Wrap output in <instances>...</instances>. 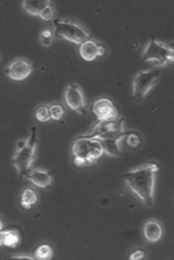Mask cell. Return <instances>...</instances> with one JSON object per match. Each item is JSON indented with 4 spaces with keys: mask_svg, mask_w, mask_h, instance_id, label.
<instances>
[{
    "mask_svg": "<svg viewBox=\"0 0 174 260\" xmlns=\"http://www.w3.org/2000/svg\"><path fill=\"white\" fill-rule=\"evenodd\" d=\"M159 168L157 164L148 163L133 169L123 176L124 181L126 182L129 189L148 208H153L155 204V180Z\"/></svg>",
    "mask_w": 174,
    "mask_h": 260,
    "instance_id": "obj_1",
    "label": "cell"
},
{
    "mask_svg": "<svg viewBox=\"0 0 174 260\" xmlns=\"http://www.w3.org/2000/svg\"><path fill=\"white\" fill-rule=\"evenodd\" d=\"M103 146L100 139L77 138L74 142V164L77 168H86L94 165L103 154Z\"/></svg>",
    "mask_w": 174,
    "mask_h": 260,
    "instance_id": "obj_2",
    "label": "cell"
},
{
    "mask_svg": "<svg viewBox=\"0 0 174 260\" xmlns=\"http://www.w3.org/2000/svg\"><path fill=\"white\" fill-rule=\"evenodd\" d=\"M38 147L37 127H31V136L26 140H22L16 146V151L12 158V164L16 169L17 174L21 178H25L26 174L32 169L36 149Z\"/></svg>",
    "mask_w": 174,
    "mask_h": 260,
    "instance_id": "obj_3",
    "label": "cell"
},
{
    "mask_svg": "<svg viewBox=\"0 0 174 260\" xmlns=\"http://www.w3.org/2000/svg\"><path fill=\"white\" fill-rule=\"evenodd\" d=\"M145 62H155L158 66H172L174 62V51L165 43L151 38L142 54Z\"/></svg>",
    "mask_w": 174,
    "mask_h": 260,
    "instance_id": "obj_4",
    "label": "cell"
},
{
    "mask_svg": "<svg viewBox=\"0 0 174 260\" xmlns=\"http://www.w3.org/2000/svg\"><path fill=\"white\" fill-rule=\"evenodd\" d=\"M53 25H54V34L59 38L69 40V42L78 45L91 39L90 34L82 25L75 23V22L66 20H54Z\"/></svg>",
    "mask_w": 174,
    "mask_h": 260,
    "instance_id": "obj_5",
    "label": "cell"
},
{
    "mask_svg": "<svg viewBox=\"0 0 174 260\" xmlns=\"http://www.w3.org/2000/svg\"><path fill=\"white\" fill-rule=\"evenodd\" d=\"M160 76L159 69H149L141 71L133 79L132 85V95L133 100L140 103L144 101L147 94L153 88Z\"/></svg>",
    "mask_w": 174,
    "mask_h": 260,
    "instance_id": "obj_6",
    "label": "cell"
},
{
    "mask_svg": "<svg viewBox=\"0 0 174 260\" xmlns=\"http://www.w3.org/2000/svg\"><path fill=\"white\" fill-rule=\"evenodd\" d=\"M124 118L116 117L114 119L108 120H99L94 127L86 134H83L82 138H90V139H107L111 137L122 136L126 133L124 129Z\"/></svg>",
    "mask_w": 174,
    "mask_h": 260,
    "instance_id": "obj_7",
    "label": "cell"
},
{
    "mask_svg": "<svg viewBox=\"0 0 174 260\" xmlns=\"http://www.w3.org/2000/svg\"><path fill=\"white\" fill-rule=\"evenodd\" d=\"M65 103L70 109L80 115L86 114V103H85L84 92L77 84H70L65 87L64 92Z\"/></svg>",
    "mask_w": 174,
    "mask_h": 260,
    "instance_id": "obj_8",
    "label": "cell"
},
{
    "mask_svg": "<svg viewBox=\"0 0 174 260\" xmlns=\"http://www.w3.org/2000/svg\"><path fill=\"white\" fill-rule=\"evenodd\" d=\"M33 67L31 62L24 59H15L7 67L5 74L13 80H23L32 73Z\"/></svg>",
    "mask_w": 174,
    "mask_h": 260,
    "instance_id": "obj_9",
    "label": "cell"
},
{
    "mask_svg": "<svg viewBox=\"0 0 174 260\" xmlns=\"http://www.w3.org/2000/svg\"><path fill=\"white\" fill-rule=\"evenodd\" d=\"M93 113L99 120H108L118 117V111L114 102L109 99L102 98L93 103Z\"/></svg>",
    "mask_w": 174,
    "mask_h": 260,
    "instance_id": "obj_10",
    "label": "cell"
},
{
    "mask_svg": "<svg viewBox=\"0 0 174 260\" xmlns=\"http://www.w3.org/2000/svg\"><path fill=\"white\" fill-rule=\"evenodd\" d=\"M79 54L86 61H93L96 56L105 54V47L92 39H88L79 46Z\"/></svg>",
    "mask_w": 174,
    "mask_h": 260,
    "instance_id": "obj_11",
    "label": "cell"
},
{
    "mask_svg": "<svg viewBox=\"0 0 174 260\" xmlns=\"http://www.w3.org/2000/svg\"><path fill=\"white\" fill-rule=\"evenodd\" d=\"M25 178L40 188H48L53 180L51 173L42 169H31Z\"/></svg>",
    "mask_w": 174,
    "mask_h": 260,
    "instance_id": "obj_12",
    "label": "cell"
},
{
    "mask_svg": "<svg viewBox=\"0 0 174 260\" xmlns=\"http://www.w3.org/2000/svg\"><path fill=\"white\" fill-rule=\"evenodd\" d=\"M144 235H145V239L148 242H150V243L158 242L163 235L162 225H160L159 221L155 220V219L148 220L144 227Z\"/></svg>",
    "mask_w": 174,
    "mask_h": 260,
    "instance_id": "obj_13",
    "label": "cell"
},
{
    "mask_svg": "<svg viewBox=\"0 0 174 260\" xmlns=\"http://www.w3.org/2000/svg\"><path fill=\"white\" fill-rule=\"evenodd\" d=\"M126 133L122 134V136H117V137H111V138H107V139H101V143L103 146V151L107 155L111 156V157H119L122 156V151L119 149L118 143L124 137H126Z\"/></svg>",
    "mask_w": 174,
    "mask_h": 260,
    "instance_id": "obj_14",
    "label": "cell"
},
{
    "mask_svg": "<svg viewBox=\"0 0 174 260\" xmlns=\"http://www.w3.org/2000/svg\"><path fill=\"white\" fill-rule=\"evenodd\" d=\"M51 5L50 0H23L22 8L30 15L39 16L44 8Z\"/></svg>",
    "mask_w": 174,
    "mask_h": 260,
    "instance_id": "obj_15",
    "label": "cell"
},
{
    "mask_svg": "<svg viewBox=\"0 0 174 260\" xmlns=\"http://www.w3.org/2000/svg\"><path fill=\"white\" fill-rule=\"evenodd\" d=\"M0 234H2V243L3 245L10 246V248H15L20 244L21 236L20 233L15 230H5L0 231Z\"/></svg>",
    "mask_w": 174,
    "mask_h": 260,
    "instance_id": "obj_16",
    "label": "cell"
},
{
    "mask_svg": "<svg viewBox=\"0 0 174 260\" xmlns=\"http://www.w3.org/2000/svg\"><path fill=\"white\" fill-rule=\"evenodd\" d=\"M37 201H38L37 194H36V191L32 189V188H26V189H24L23 192H22L21 205L23 209L25 210L31 209V206L37 203Z\"/></svg>",
    "mask_w": 174,
    "mask_h": 260,
    "instance_id": "obj_17",
    "label": "cell"
},
{
    "mask_svg": "<svg viewBox=\"0 0 174 260\" xmlns=\"http://www.w3.org/2000/svg\"><path fill=\"white\" fill-rule=\"evenodd\" d=\"M34 258L38 260H50L53 258V250L50 245L44 244L40 245L36 250Z\"/></svg>",
    "mask_w": 174,
    "mask_h": 260,
    "instance_id": "obj_18",
    "label": "cell"
},
{
    "mask_svg": "<svg viewBox=\"0 0 174 260\" xmlns=\"http://www.w3.org/2000/svg\"><path fill=\"white\" fill-rule=\"evenodd\" d=\"M36 118H37L39 122L45 123L48 122L51 119V113H50V108L46 106H42L36 110Z\"/></svg>",
    "mask_w": 174,
    "mask_h": 260,
    "instance_id": "obj_19",
    "label": "cell"
},
{
    "mask_svg": "<svg viewBox=\"0 0 174 260\" xmlns=\"http://www.w3.org/2000/svg\"><path fill=\"white\" fill-rule=\"evenodd\" d=\"M50 108V113H51V118L54 120H60L62 118V116L64 115V108L63 106L59 105V103H55V105H52Z\"/></svg>",
    "mask_w": 174,
    "mask_h": 260,
    "instance_id": "obj_20",
    "label": "cell"
},
{
    "mask_svg": "<svg viewBox=\"0 0 174 260\" xmlns=\"http://www.w3.org/2000/svg\"><path fill=\"white\" fill-rule=\"evenodd\" d=\"M126 138H127V145L129 147H137L140 145L141 142V138L137 133L135 132H127L126 134Z\"/></svg>",
    "mask_w": 174,
    "mask_h": 260,
    "instance_id": "obj_21",
    "label": "cell"
},
{
    "mask_svg": "<svg viewBox=\"0 0 174 260\" xmlns=\"http://www.w3.org/2000/svg\"><path fill=\"white\" fill-rule=\"evenodd\" d=\"M39 16L40 19H43L44 21H51L53 19V16H54V11H53L52 5H48L47 7L44 8Z\"/></svg>",
    "mask_w": 174,
    "mask_h": 260,
    "instance_id": "obj_22",
    "label": "cell"
},
{
    "mask_svg": "<svg viewBox=\"0 0 174 260\" xmlns=\"http://www.w3.org/2000/svg\"><path fill=\"white\" fill-rule=\"evenodd\" d=\"M146 253L142 250H137L135 252H133L131 255H129V259L131 260H137V259H144Z\"/></svg>",
    "mask_w": 174,
    "mask_h": 260,
    "instance_id": "obj_23",
    "label": "cell"
},
{
    "mask_svg": "<svg viewBox=\"0 0 174 260\" xmlns=\"http://www.w3.org/2000/svg\"><path fill=\"white\" fill-rule=\"evenodd\" d=\"M52 37H53L52 30H48V29L43 30L42 34H40V38L42 39H52Z\"/></svg>",
    "mask_w": 174,
    "mask_h": 260,
    "instance_id": "obj_24",
    "label": "cell"
},
{
    "mask_svg": "<svg viewBox=\"0 0 174 260\" xmlns=\"http://www.w3.org/2000/svg\"><path fill=\"white\" fill-rule=\"evenodd\" d=\"M13 259H29V260H34V257H31V255H13Z\"/></svg>",
    "mask_w": 174,
    "mask_h": 260,
    "instance_id": "obj_25",
    "label": "cell"
},
{
    "mask_svg": "<svg viewBox=\"0 0 174 260\" xmlns=\"http://www.w3.org/2000/svg\"><path fill=\"white\" fill-rule=\"evenodd\" d=\"M42 43L44 46H50L52 44V39H42Z\"/></svg>",
    "mask_w": 174,
    "mask_h": 260,
    "instance_id": "obj_26",
    "label": "cell"
},
{
    "mask_svg": "<svg viewBox=\"0 0 174 260\" xmlns=\"http://www.w3.org/2000/svg\"><path fill=\"white\" fill-rule=\"evenodd\" d=\"M2 230H3V221L0 220V231H2Z\"/></svg>",
    "mask_w": 174,
    "mask_h": 260,
    "instance_id": "obj_27",
    "label": "cell"
},
{
    "mask_svg": "<svg viewBox=\"0 0 174 260\" xmlns=\"http://www.w3.org/2000/svg\"><path fill=\"white\" fill-rule=\"evenodd\" d=\"M3 245V243H2V234H0V246Z\"/></svg>",
    "mask_w": 174,
    "mask_h": 260,
    "instance_id": "obj_28",
    "label": "cell"
}]
</instances>
